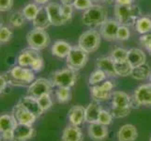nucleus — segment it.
Masks as SVG:
<instances>
[{
  "mask_svg": "<svg viewBox=\"0 0 151 141\" xmlns=\"http://www.w3.org/2000/svg\"><path fill=\"white\" fill-rule=\"evenodd\" d=\"M114 15L119 25L126 27H133L136 21L142 16V10L137 5L118 6L114 5Z\"/></svg>",
  "mask_w": 151,
  "mask_h": 141,
  "instance_id": "nucleus-1",
  "label": "nucleus"
},
{
  "mask_svg": "<svg viewBox=\"0 0 151 141\" xmlns=\"http://www.w3.org/2000/svg\"><path fill=\"white\" fill-rule=\"evenodd\" d=\"M107 19L108 10L102 4H94L82 15V23L89 27H101Z\"/></svg>",
  "mask_w": 151,
  "mask_h": 141,
  "instance_id": "nucleus-2",
  "label": "nucleus"
},
{
  "mask_svg": "<svg viewBox=\"0 0 151 141\" xmlns=\"http://www.w3.org/2000/svg\"><path fill=\"white\" fill-rule=\"evenodd\" d=\"M9 84L16 86H27L35 80V72L30 68L15 65L8 72Z\"/></svg>",
  "mask_w": 151,
  "mask_h": 141,
  "instance_id": "nucleus-3",
  "label": "nucleus"
},
{
  "mask_svg": "<svg viewBox=\"0 0 151 141\" xmlns=\"http://www.w3.org/2000/svg\"><path fill=\"white\" fill-rule=\"evenodd\" d=\"M101 43V35L100 31L94 28L88 29L82 33L78 39V46L88 54L95 53Z\"/></svg>",
  "mask_w": 151,
  "mask_h": 141,
  "instance_id": "nucleus-4",
  "label": "nucleus"
},
{
  "mask_svg": "<svg viewBox=\"0 0 151 141\" xmlns=\"http://www.w3.org/2000/svg\"><path fill=\"white\" fill-rule=\"evenodd\" d=\"M78 79L77 72L70 69V68H64L58 71H55L51 74L50 80L54 87H72Z\"/></svg>",
  "mask_w": 151,
  "mask_h": 141,
  "instance_id": "nucleus-5",
  "label": "nucleus"
},
{
  "mask_svg": "<svg viewBox=\"0 0 151 141\" xmlns=\"http://www.w3.org/2000/svg\"><path fill=\"white\" fill-rule=\"evenodd\" d=\"M27 43L29 48L41 51L50 45L51 38L49 34L46 32V30L33 28L27 34Z\"/></svg>",
  "mask_w": 151,
  "mask_h": 141,
  "instance_id": "nucleus-6",
  "label": "nucleus"
},
{
  "mask_svg": "<svg viewBox=\"0 0 151 141\" xmlns=\"http://www.w3.org/2000/svg\"><path fill=\"white\" fill-rule=\"evenodd\" d=\"M88 53L84 51L79 46H72L69 55L66 57L67 66L76 72L82 70L88 61Z\"/></svg>",
  "mask_w": 151,
  "mask_h": 141,
  "instance_id": "nucleus-7",
  "label": "nucleus"
},
{
  "mask_svg": "<svg viewBox=\"0 0 151 141\" xmlns=\"http://www.w3.org/2000/svg\"><path fill=\"white\" fill-rule=\"evenodd\" d=\"M114 83L112 80H105L101 84L95 86H91L90 87V95L92 100L97 102H106L112 98V94L114 92Z\"/></svg>",
  "mask_w": 151,
  "mask_h": 141,
  "instance_id": "nucleus-8",
  "label": "nucleus"
},
{
  "mask_svg": "<svg viewBox=\"0 0 151 141\" xmlns=\"http://www.w3.org/2000/svg\"><path fill=\"white\" fill-rule=\"evenodd\" d=\"M53 84L50 79L38 78L35 79L28 87L27 95L38 99L45 94H51L53 91Z\"/></svg>",
  "mask_w": 151,
  "mask_h": 141,
  "instance_id": "nucleus-9",
  "label": "nucleus"
},
{
  "mask_svg": "<svg viewBox=\"0 0 151 141\" xmlns=\"http://www.w3.org/2000/svg\"><path fill=\"white\" fill-rule=\"evenodd\" d=\"M17 121L12 114L0 115V134L5 141H13L14 128L17 125Z\"/></svg>",
  "mask_w": 151,
  "mask_h": 141,
  "instance_id": "nucleus-10",
  "label": "nucleus"
},
{
  "mask_svg": "<svg viewBox=\"0 0 151 141\" xmlns=\"http://www.w3.org/2000/svg\"><path fill=\"white\" fill-rule=\"evenodd\" d=\"M132 103L141 106H151V88L147 84L137 87L132 95Z\"/></svg>",
  "mask_w": 151,
  "mask_h": 141,
  "instance_id": "nucleus-11",
  "label": "nucleus"
},
{
  "mask_svg": "<svg viewBox=\"0 0 151 141\" xmlns=\"http://www.w3.org/2000/svg\"><path fill=\"white\" fill-rule=\"evenodd\" d=\"M119 25H120L116 19H107L100 27V33L101 35V38L108 41L116 40Z\"/></svg>",
  "mask_w": 151,
  "mask_h": 141,
  "instance_id": "nucleus-12",
  "label": "nucleus"
},
{
  "mask_svg": "<svg viewBox=\"0 0 151 141\" xmlns=\"http://www.w3.org/2000/svg\"><path fill=\"white\" fill-rule=\"evenodd\" d=\"M132 97L129 96L128 93L120 90H116L113 92L111 98V108H132Z\"/></svg>",
  "mask_w": 151,
  "mask_h": 141,
  "instance_id": "nucleus-13",
  "label": "nucleus"
},
{
  "mask_svg": "<svg viewBox=\"0 0 151 141\" xmlns=\"http://www.w3.org/2000/svg\"><path fill=\"white\" fill-rule=\"evenodd\" d=\"M14 118L16 119L18 123L21 124H27V125H32L35 123L36 119H37V116L28 111L27 109H25L22 106L16 103L12 108V113Z\"/></svg>",
  "mask_w": 151,
  "mask_h": 141,
  "instance_id": "nucleus-14",
  "label": "nucleus"
},
{
  "mask_svg": "<svg viewBox=\"0 0 151 141\" xmlns=\"http://www.w3.org/2000/svg\"><path fill=\"white\" fill-rule=\"evenodd\" d=\"M46 9V12L49 16V20L51 25L54 27H61L67 24V22L62 17L60 12V4L57 2H50L46 6H44Z\"/></svg>",
  "mask_w": 151,
  "mask_h": 141,
  "instance_id": "nucleus-15",
  "label": "nucleus"
},
{
  "mask_svg": "<svg viewBox=\"0 0 151 141\" xmlns=\"http://www.w3.org/2000/svg\"><path fill=\"white\" fill-rule=\"evenodd\" d=\"M108 126L99 122L89 123L87 127V134L93 141H104L109 134Z\"/></svg>",
  "mask_w": 151,
  "mask_h": 141,
  "instance_id": "nucleus-16",
  "label": "nucleus"
},
{
  "mask_svg": "<svg viewBox=\"0 0 151 141\" xmlns=\"http://www.w3.org/2000/svg\"><path fill=\"white\" fill-rule=\"evenodd\" d=\"M35 129L31 125L17 123L14 128L13 141H27L35 135Z\"/></svg>",
  "mask_w": 151,
  "mask_h": 141,
  "instance_id": "nucleus-17",
  "label": "nucleus"
},
{
  "mask_svg": "<svg viewBox=\"0 0 151 141\" xmlns=\"http://www.w3.org/2000/svg\"><path fill=\"white\" fill-rule=\"evenodd\" d=\"M118 141H136L138 137L137 128L132 124H124L116 133Z\"/></svg>",
  "mask_w": 151,
  "mask_h": 141,
  "instance_id": "nucleus-18",
  "label": "nucleus"
},
{
  "mask_svg": "<svg viewBox=\"0 0 151 141\" xmlns=\"http://www.w3.org/2000/svg\"><path fill=\"white\" fill-rule=\"evenodd\" d=\"M97 68L102 70L106 74L108 77H116V68H114V61L112 59V57L109 56H100L97 59L96 61Z\"/></svg>",
  "mask_w": 151,
  "mask_h": 141,
  "instance_id": "nucleus-19",
  "label": "nucleus"
},
{
  "mask_svg": "<svg viewBox=\"0 0 151 141\" xmlns=\"http://www.w3.org/2000/svg\"><path fill=\"white\" fill-rule=\"evenodd\" d=\"M85 112L86 107L82 106H73L70 107L68 113V119H69L70 124L74 126H80L85 122Z\"/></svg>",
  "mask_w": 151,
  "mask_h": 141,
  "instance_id": "nucleus-20",
  "label": "nucleus"
},
{
  "mask_svg": "<svg viewBox=\"0 0 151 141\" xmlns=\"http://www.w3.org/2000/svg\"><path fill=\"white\" fill-rule=\"evenodd\" d=\"M61 141H84V134L80 126L71 124L66 126L62 132Z\"/></svg>",
  "mask_w": 151,
  "mask_h": 141,
  "instance_id": "nucleus-21",
  "label": "nucleus"
},
{
  "mask_svg": "<svg viewBox=\"0 0 151 141\" xmlns=\"http://www.w3.org/2000/svg\"><path fill=\"white\" fill-rule=\"evenodd\" d=\"M17 103L20 104V106H22L23 107H24L25 109H27V110L30 111L31 113L36 115L37 118H40L41 115L43 114V111L41 110L37 99L31 97L29 95L21 98Z\"/></svg>",
  "mask_w": 151,
  "mask_h": 141,
  "instance_id": "nucleus-22",
  "label": "nucleus"
},
{
  "mask_svg": "<svg viewBox=\"0 0 151 141\" xmlns=\"http://www.w3.org/2000/svg\"><path fill=\"white\" fill-rule=\"evenodd\" d=\"M127 60L132 68H135L147 63V55L140 48H131L128 50Z\"/></svg>",
  "mask_w": 151,
  "mask_h": 141,
  "instance_id": "nucleus-23",
  "label": "nucleus"
},
{
  "mask_svg": "<svg viewBox=\"0 0 151 141\" xmlns=\"http://www.w3.org/2000/svg\"><path fill=\"white\" fill-rule=\"evenodd\" d=\"M101 106L100 102H97L95 100H92L88 106L86 107V112H85V122L93 123L97 122L100 113L101 111Z\"/></svg>",
  "mask_w": 151,
  "mask_h": 141,
  "instance_id": "nucleus-24",
  "label": "nucleus"
},
{
  "mask_svg": "<svg viewBox=\"0 0 151 141\" xmlns=\"http://www.w3.org/2000/svg\"><path fill=\"white\" fill-rule=\"evenodd\" d=\"M72 48V46L70 43L66 40H59L54 43V44L51 47L52 55L58 57V59H66L67 56L69 55Z\"/></svg>",
  "mask_w": 151,
  "mask_h": 141,
  "instance_id": "nucleus-25",
  "label": "nucleus"
},
{
  "mask_svg": "<svg viewBox=\"0 0 151 141\" xmlns=\"http://www.w3.org/2000/svg\"><path fill=\"white\" fill-rule=\"evenodd\" d=\"M39 51L31 49V48H27L22 50L17 56V63L18 65L25 67V68H30L31 64L34 60V59L39 55Z\"/></svg>",
  "mask_w": 151,
  "mask_h": 141,
  "instance_id": "nucleus-26",
  "label": "nucleus"
},
{
  "mask_svg": "<svg viewBox=\"0 0 151 141\" xmlns=\"http://www.w3.org/2000/svg\"><path fill=\"white\" fill-rule=\"evenodd\" d=\"M32 25L34 28H39V29H43V30H46L51 25L49 16L44 6L40 7L38 14L36 15V17L32 21Z\"/></svg>",
  "mask_w": 151,
  "mask_h": 141,
  "instance_id": "nucleus-27",
  "label": "nucleus"
},
{
  "mask_svg": "<svg viewBox=\"0 0 151 141\" xmlns=\"http://www.w3.org/2000/svg\"><path fill=\"white\" fill-rule=\"evenodd\" d=\"M150 72H151V68L149 67L148 64L145 63L144 65L133 68L131 76L137 81H144L145 79H148Z\"/></svg>",
  "mask_w": 151,
  "mask_h": 141,
  "instance_id": "nucleus-28",
  "label": "nucleus"
},
{
  "mask_svg": "<svg viewBox=\"0 0 151 141\" xmlns=\"http://www.w3.org/2000/svg\"><path fill=\"white\" fill-rule=\"evenodd\" d=\"M135 31L137 33L144 35L148 32H151V18L148 16L142 15L133 25Z\"/></svg>",
  "mask_w": 151,
  "mask_h": 141,
  "instance_id": "nucleus-29",
  "label": "nucleus"
},
{
  "mask_svg": "<svg viewBox=\"0 0 151 141\" xmlns=\"http://www.w3.org/2000/svg\"><path fill=\"white\" fill-rule=\"evenodd\" d=\"M25 18L22 12V10H17V12H13L9 15L8 18V22L9 25L13 28H19L22 27L25 23Z\"/></svg>",
  "mask_w": 151,
  "mask_h": 141,
  "instance_id": "nucleus-30",
  "label": "nucleus"
},
{
  "mask_svg": "<svg viewBox=\"0 0 151 141\" xmlns=\"http://www.w3.org/2000/svg\"><path fill=\"white\" fill-rule=\"evenodd\" d=\"M40 9V7L39 6V5H37L34 2H31V3H27L23 8L22 12L24 14L25 20L32 22V21L34 20V18L36 17V15L38 14Z\"/></svg>",
  "mask_w": 151,
  "mask_h": 141,
  "instance_id": "nucleus-31",
  "label": "nucleus"
},
{
  "mask_svg": "<svg viewBox=\"0 0 151 141\" xmlns=\"http://www.w3.org/2000/svg\"><path fill=\"white\" fill-rule=\"evenodd\" d=\"M114 68H116V72L117 76L120 77H126L131 76L132 72V66L129 63V61H123V62H117L114 63Z\"/></svg>",
  "mask_w": 151,
  "mask_h": 141,
  "instance_id": "nucleus-32",
  "label": "nucleus"
},
{
  "mask_svg": "<svg viewBox=\"0 0 151 141\" xmlns=\"http://www.w3.org/2000/svg\"><path fill=\"white\" fill-rule=\"evenodd\" d=\"M55 98L59 103H67L71 99V90L70 87H59L55 90Z\"/></svg>",
  "mask_w": 151,
  "mask_h": 141,
  "instance_id": "nucleus-33",
  "label": "nucleus"
},
{
  "mask_svg": "<svg viewBox=\"0 0 151 141\" xmlns=\"http://www.w3.org/2000/svg\"><path fill=\"white\" fill-rule=\"evenodd\" d=\"M107 77L108 76L106 75L105 72L102 70L97 68L96 70H94L90 74L89 78H88V83H89L90 86H95L98 84H101L103 81H105L107 79Z\"/></svg>",
  "mask_w": 151,
  "mask_h": 141,
  "instance_id": "nucleus-34",
  "label": "nucleus"
},
{
  "mask_svg": "<svg viewBox=\"0 0 151 141\" xmlns=\"http://www.w3.org/2000/svg\"><path fill=\"white\" fill-rule=\"evenodd\" d=\"M110 56L114 61V63L126 61L127 57H128V50L123 48V47H114V48L111 51Z\"/></svg>",
  "mask_w": 151,
  "mask_h": 141,
  "instance_id": "nucleus-35",
  "label": "nucleus"
},
{
  "mask_svg": "<svg viewBox=\"0 0 151 141\" xmlns=\"http://www.w3.org/2000/svg\"><path fill=\"white\" fill-rule=\"evenodd\" d=\"M12 30L7 25H0V44H6L12 39Z\"/></svg>",
  "mask_w": 151,
  "mask_h": 141,
  "instance_id": "nucleus-36",
  "label": "nucleus"
},
{
  "mask_svg": "<svg viewBox=\"0 0 151 141\" xmlns=\"http://www.w3.org/2000/svg\"><path fill=\"white\" fill-rule=\"evenodd\" d=\"M73 10H74V8L70 4H64V3L60 4L61 15L67 23H69L72 19V16H73Z\"/></svg>",
  "mask_w": 151,
  "mask_h": 141,
  "instance_id": "nucleus-37",
  "label": "nucleus"
},
{
  "mask_svg": "<svg viewBox=\"0 0 151 141\" xmlns=\"http://www.w3.org/2000/svg\"><path fill=\"white\" fill-rule=\"evenodd\" d=\"M37 100L43 113L48 111L49 109L53 106V99L51 97V94H45V95H42L41 97L38 98Z\"/></svg>",
  "mask_w": 151,
  "mask_h": 141,
  "instance_id": "nucleus-38",
  "label": "nucleus"
},
{
  "mask_svg": "<svg viewBox=\"0 0 151 141\" xmlns=\"http://www.w3.org/2000/svg\"><path fill=\"white\" fill-rule=\"evenodd\" d=\"M113 119H114V117H113V115L110 110L101 109L97 122L103 124V125H106V126H109V125L113 122Z\"/></svg>",
  "mask_w": 151,
  "mask_h": 141,
  "instance_id": "nucleus-39",
  "label": "nucleus"
},
{
  "mask_svg": "<svg viewBox=\"0 0 151 141\" xmlns=\"http://www.w3.org/2000/svg\"><path fill=\"white\" fill-rule=\"evenodd\" d=\"M131 38V30L129 27L126 25H119V28L117 30L116 40L119 41H126Z\"/></svg>",
  "mask_w": 151,
  "mask_h": 141,
  "instance_id": "nucleus-40",
  "label": "nucleus"
},
{
  "mask_svg": "<svg viewBox=\"0 0 151 141\" xmlns=\"http://www.w3.org/2000/svg\"><path fill=\"white\" fill-rule=\"evenodd\" d=\"M93 5H94V3L92 2V0H75L72 6H73L74 9L86 12V9L91 8Z\"/></svg>",
  "mask_w": 151,
  "mask_h": 141,
  "instance_id": "nucleus-41",
  "label": "nucleus"
},
{
  "mask_svg": "<svg viewBox=\"0 0 151 141\" xmlns=\"http://www.w3.org/2000/svg\"><path fill=\"white\" fill-rule=\"evenodd\" d=\"M139 43L151 56V32L141 35V37L139 38Z\"/></svg>",
  "mask_w": 151,
  "mask_h": 141,
  "instance_id": "nucleus-42",
  "label": "nucleus"
},
{
  "mask_svg": "<svg viewBox=\"0 0 151 141\" xmlns=\"http://www.w3.org/2000/svg\"><path fill=\"white\" fill-rule=\"evenodd\" d=\"M43 68H44V60L42 59V56H40V54H39L34 59L32 64H31V66H30V69L33 70L35 72H38L42 71Z\"/></svg>",
  "mask_w": 151,
  "mask_h": 141,
  "instance_id": "nucleus-43",
  "label": "nucleus"
},
{
  "mask_svg": "<svg viewBox=\"0 0 151 141\" xmlns=\"http://www.w3.org/2000/svg\"><path fill=\"white\" fill-rule=\"evenodd\" d=\"M110 111L114 118L116 119H122L127 117L131 113L132 108H126V109H116V108H110Z\"/></svg>",
  "mask_w": 151,
  "mask_h": 141,
  "instance_id": "nucleus-44",
  "label": "nucleus"
},
{
  "mask_svg": "<svg viewBox=\"0 0 151 141\" xmlns=\"http://www.w3.org/2000/svg\"><path fill=\"white\" fill-rule=\"evenodd\" d=\"M14 0H0V12H7L12 9Z\"/></svg>",
  "mask_w": 151,
  "mask_h": 141,
  "instance_id": "nucleus-45",
  "label": "nucleus"
},
{
  "mask_svg": "<svg viewBox=\"0 0 151 141\" xmlns=\"http://www.w3.org/2000/svg\"><path fill=\"white\" fill-rule=\"evenodd\" d=\"M8 84H9V82H8L7 76L4 74H0V94L3 93L4 90H6Z\"/></svg>",
  "mask_w": 151,
  "mask_h": 141,
  "instance_id": "nucleus-46",
  "label": "nucleus"
},
{
  "mask_svg": "<svg viewBox=\"0 0 151 141\" xmlns=\"http://www.w3.org/2000/svg\"><path fill=\"white\" fill-rule=\"evenodd\" d=\"M135 0H114V5H118V6H129L133 5Z\"/></svg>",
  "mask_w": 151,
  "mask_h": 141,
  "instance_id": "nucleus-47",
  "label": "nucleus"
},
{
  "mask_svg": "<svg viewBox=\"0 0 151 141\" xmlns=\"http://www.w3.org/2000/svg\"><path fill=\"white\" fill-rule=\"evenodd\" d=\"M33 1L34 3L39 5L40 7H43V6H46L47 4H49L51 2V0H33Z\"/></svg>",
  "mask_w": 151,
  "mask_h": 141,
  "instance_id": "nucleus-48",
  "label": "nucleus"
},
{
  "mask_svg": "<svg viewBox=\"0 0 151 141\" xmlns=\"http://www.w3.org/2000/svg\"><path fill=\"white\" fill-rule=\"evenodd\" d=\"M109 0H92V2L94 4H103V3H107L108 4Z\"/></svg>",
  "mask_w": 151,
  "mask_h": 141,
  "instance_id": "nucleus-49",
  "label": "nucleus"
},
{
  "mask_svg": "<svg viewBox=\"0 0 151 141\" xmlns=\"http://www.w3.org/2000/svg\"><path fill=\"white\" fill-rule=\"evenodd\" d=\"M60 1H61V3H64V4H70V5H72L75 0H60Z\"/></svg>",
  "mask_w": 151,
  "mask_h": 141,
  "instance_id": "nucleus-50",
  "label": "nucleus"
},
{
  "mask_svg": "<svg viewBox=\"0 0 151 141\" xmlns=\"http://www.w3.org/2000/svg\"><path fill=\"white\" fill-rule=\"evenodd\" d=\"M108 4H110V5L114 4V0H109V1H108Z\"/></svg>",
  "mask_w": 151,
  "mask_h": 141,
  "instance_id": "nucleus-51",
  "label": "nucleus"
},
{
  "mask_svg": "<svg viewBox=\"0 0 151 141\" xmlns=\"http://www.w3.org/2000/svg\"><path fill=\"white\" fill-rule=\"evenodd\" d=\"M148 79H149V82H151V72H150V75H149V78H148Z\"/></svg>",
  "mask_w": 151,
  "mask_h": 141,
  "instance_id": "nucleus-52",
  "label": "nucleus"
},
{
  "mask_svg": "<svg viewBox=\"0 0 151 141\" xmlns=\"http://www.w3.org/2000/svg\"><path fill=\"white\" fill-rule=\"evenodd\" d=\"M148 85H149V87H150V88H151V82H149V83H148Z\"/></svg>",
  "mask_w": 151,
  "mask_h": 141,
  "instance_id": "nucleus-53",
  "label": "nucleus"
},
{
  "mask_svg": "<svg viewBox=\"0 0 151 141\" xmlns=\"http://www.w3.org/2000/svg\"><path fill=\"white\" fill-rule=\"evenodd\" d=\"M1 139H2V137H1V134H0V141H1Z\"/></svg>",
  "mask_w": 151,
  "mask_h": 141,
  "instance_id": "nucleus-54",
  "label": "nucleus"
},
{
  "mask_svg": "<svg viewBox=\"0 0 151 141\" xmlns=\"http://www.w3.org/2000/svg\"><path fill=\"white\" fill-rule=\"evenodd\" d=\"M0 25H2V21H0Z\"/></svg>",
  "mask_w": 151,
  "mask_h": 141,
  "instance_id": "nucleus-55",
  "label": "nucleus"
},
{
  "mask_svg": "<svg viewBox=\"0 0 151 141\" xmlns=\"http://www.w3.org/2000/svg\"><path fill=\"white\" fill-rule=\"evenodd\" d=\"M149 141H151V137H150V139H149Z\"/></svg>",
  "mask_w": 151,
  "mask_h": 141,
  "instance_id": "nucleus-56",
  "label": "nucleus"
}]
</instances>
